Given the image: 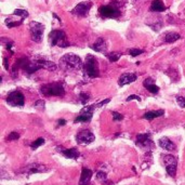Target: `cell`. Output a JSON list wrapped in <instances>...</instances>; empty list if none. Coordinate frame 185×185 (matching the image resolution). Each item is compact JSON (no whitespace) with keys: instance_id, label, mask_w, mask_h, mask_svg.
<instances>
[{"instance_id":"836d02e7","label":"cell","mask_w":185,"mask_h":185,"mask_svg":"<svg viewBox=\"0 0 185 185\" xmlns=\"http://www.w3.org/2000/svg\"><path fill=\"white\" fill-rule=\"evenodd\" d=\"M35 106L36 107H38V106H45V102L43 101H37L35 103Z\"/></svg>"},{"instance_id":"8fae6325","label":"cell","mask_w":185,"mask_h":185,"mask_svg":"<svg viewBox=\"0 0 185 185\" xmlns=\"http://www.w3.org/2000/svg\"><path fill=\"white\" fill-rule=\"evenodd\" d=\"M91 7H92L91 1H85V2L78 3L75 8L72 10V14L77 15V16H81V17H85V16L88 15Z\"/></svg>"},{"instance_id":"3957f363","label":"cell","mask_w":185,"mask_h":185,"mask_svg":"<svg viewBox=\"0 0 185 185\" xmlns=\"http://www.w3.org/2000/svg\"><path fill=\"white\" fill-rule=\"evenodd\" d=\"M83 74L88 78H97L100 76V67L97 57L88 54L86 57V62L83 64Z\"/></svg>"},{"instance_id":"7a4b0ae2","label":"cell","mask_w":185,"mask_h":185,"mask_svg":"<svg viewBox=\"0 0 185 185\" xmlns=\"http://www.w3.org/2000/svg\"><path fill=\"white\" fill-rule=\"evenodd\" d=\"M60 65L62 68L66 70H77L83 67L80 57L72 53H67L63 55L60 59Z\"/></svg>"},{"instance_id":"7c38bea8","label":"cell","mask_w":185,"mask_h":185,"mask_svg":"<svg viewBox=\"0 0 185 185\" xmlns=\"http://www.w3.org/2000/svg\"><path fill=\"white\" fill-rule=\"evenodd\" d=\"M99 11L102 16L109 17V19H117L120 15V11L115 5H102Z\"/></svg>"},{"instance_id":"83f0119b","label":"cell","mask_w":185,"mask_h":185,"mask_svg":"<svg viewBox=\"0 0 185 185\" xmlns=\"http://www.w3.org/2000/svg\"><path fill=\"white\" fill-rule=\"evenodd\" d=\"M89 100H90V94L89 93H80L79 95V101H80L82 104H87Z\"/></svg>"},{"instance_id":"30bf717a","label":"cell","mask_w":185,"mask_h":185,"mask_svg":"<svg viewBox=\"0 0 185 185\" xmlns=\"http://www.w3.org/2000/svg\"><path fill=\"white\" fill-rule=\"evenodd\" d=\"M95 140V135L90 130H81L76 135V141L80 145H88Z\"/></svg>"},{"instance_id":"f1b7e54d","label":"cell","mask_w":185,"mask_h":185,"mask_svg":"<svg viewBox=\"0 0 185 185\" xmlns=\"http://www.w3.org/2000/svg\"><path fill=\"white\" fill-rule=\"evenodd\" d=\"M106 179H107V175H106V173L103 171H99L97 173V180L100 181V182H105L106 181Z\"/></svg>"},{"instance_id":"e0dca14e","label":"cell","mask_w":185,"mask_h":185,"mask_svg":"<svg viewBox=\"0 0 185 185\" xmlns=\"http://www.w3.org/2000/svg\"><path fill=\"white\" fill-rule=\"evenodd\" d=\"M92 174L93 172L88 168H82L81 170V175H80V180H79V185H88L91 180Z\"/></svg>"},{"instance_id":"d590c367","label":"cell","mask_w":185,"mask_h":185,"mask_svg":"<svg viewBox=\"0 0 185 185\" xmlns=\"http://www.w3.org/2000/svg\"><path fill=\"white\" fill-rule=\"evenodd\" d=\"M134 1H135V0H134Z\"/></svg>"},{"instance_id":"9c48e42d","label":"cell","mask_w":185,"mask_h":185,"mask_svg":"<svg viewBox=\"0 0 185 185\" xmlns=\"http://www.w3.org/2000/svg\"><path fill=\"white\" fill-rule=\"evenodd\" d=\"M7 103L11 106H24L25 99L23 93L20 91H12L7 97Z\"/></svg>"},{"instance_id":"f546056e","label":"cell","mask_w":185,"mask_h":185,"mask_svg":"<svg viewBox=\"0 0 185 185\" xmlns=\"http://www.w3.org/2000/svg\"><path fill=\"white\" fill-rule=\"evenodd\" d=\"M19 139H20V134L15 131L11 132L8 137H7V141H15V140H19Z\"/></svg>"},{"instance_id":"603a6c76","label":"cell","mask_w":185,"mask_h":185,"mask_svg":"<svg viewBox=\"0 0 185 185\" xmlns=\"http://www.w3.org/2000/svg\"><path fill=\"white\" fill-rule=\"evenodd\" d=\"M181 38V36L177 34V32H168L166 36H165V41L168 43H172L175 42L177 40H179Z\"/></svg>"},{"instance_id":"ba28073f","label":"cell","mask_w":185,"mask_h":185,"mask_svg":"<svg viewBox=\"0 0 185 185\" xmlns=\"http://www.w3.org/2000/svg\"><path fill=\"white\" fill-rule=\"evenodd\" d=\"M137 145L139 147L147 150V152H150V150L154 147V142L152 141V135H150V133L137 134Z\"/></svg>"},{"instance_id":"5b68a950","label":"cell","mask_w":185,"mask_h":185,"mask_svg":"<svg viewBox=\"0 0 185 185\" xmlns=\"http://www.w3.org/2000/svg\"><path fill=\"white\" fill-rule=\"evenodd\" d=\"M49 40L51 46H59L61 48H67L69 43L66 39V35L63 30H52L49 34Z\"/></svg>"},{"instance_id":"7402d4cb","label":"cell","mask_w":185,"mask_h":185,"mask_svg":"<svg viewBox=\"0 0 185 185\" xmlns=\"http://www.w3.org/2000/svg\"><path fill=\"white\" fill-rule=\"evenodd\" d=\"M92 116H93V114H79V116L75 118V122H90Z\"/></svg>"},{"instance_id":"d6a6232c","label":"cell","mask_w":185,"mask_h":185,"mask_svg":"<svg viewBox=\"0 0 185 185\" xmlns=\"http://www.w3.org/2000/svg\"><path fill=\"white\" fill-rule=\"evenodd\" d=\"M132 100H137V101L141 102V97H140L139 95H137V94H132V95L128 97L126 99V101H127V102H130V101H132Z\"/></svg>"},{"instance_id":"2e32d148","label":"cell","mask_w":185,"mask_h":185,"mask_svg":"<svg viewBox=\"0 0 185 185\" xmlns=\"http://www.w3.org/2000/svg\"><path fill=\"white\" fill-rule=\"evenodd\" d=\"M158 144L161 148H164L165 150H168V152H173V150H177L175 144L172 142L169 137H161V139H159Z\"/></svg>"},{"instance_id":"ac0fdd59","label":"cell","mask_w":185,"mask_h":185,"mask_svg":"<svg viewBox=\"0 0 185 185\" xmlns=\"http://www.w3.org/2000/svg\"><path fill=\"white\" fill-rule=\"evenodd\" d=\"M94 51L100 52V53H106V50H107V45H106V41H105L104 38H99L95 42L93 43V46L91 47Z\"/></svg>"},{"instance_id":"277c9868","label":"cell","mask_w":185,"mask_h":185,"mask_svg":"<svg viewBox=\"0 0 185 185\" xmlns=\"http://www.w3.org/2000/svg\"><path fill=\"white\" fill-rule=\"evenodd\" d=\"M40 91L47 97H64L65 94V89L61 82L45 85L40 88Z\"/></svg>"},{"instance_id":"8992f818","label":"cell","mask_w":185,"mask_h":185,"mask_svg":"<svg viewBox=\"0 0 185 185\" xmlns=\"http://www.w3.org/2000/svg\"><path fill=\"white\" fill-rule=\"evenodd\" d=\"M162 161L166 167L167 173L171 177H175L177 169V159L173 155H162Z\"/></svg>"},{"instance_id":"d4e9b609","label":"cell","mask_w":185,"mask_h":185,"mask_svg":"<svg viewBox=\"0 0 185 185\" xmlns=\"http://www.w3.org/2000/svg\"><path fill=\"white\" fill-rule=\"evenodd\" d=\"M13 15H19L21 16L22 20L26 19L27 16H28V12L26 10H22V9H16L15 11L13 12Z\"/></svg>"},{"instance_id":"1f68e13d","label":"cell","mask_w":185,"mask_h":185,"mask_svg":"<svg viewBox=\"0 0 185 185\" xmlns=\"http://www.w3.org/2000/svg\"><path fill=\"white\" fill-rule=\"evenodd\" d=\"M177 102L181 107H185V97H177Z\"/></svg>"},{"instance_id":"9a60e30c","label":"cell","mask_w":185,"mask_h":185,"mask_svg":"<svg viewBox=\"0 0 185 185\" xmlns=\"http://www.w3.org/2000/svg\"><path fill=\"white\" fill-rule=\"evenodd\" d=\"M137 79V75L134 74V72H126V74H122V75L119 77L118 79V85L120 87L126 86L129 83H132Z\"/></svg>"},{"instance_id":"5bb4252c","label":"cell","mask_w":185,"mask_h":185,"mask_svg":"<svg viewBox=\"0 0 185 185\" xmlns=\"http://www.w3.org/2000/svg\"><path fill=\"white\" fill-rule=\"evenodd\" d=\"M49 170V168L45 165L41 164H32L29 166H27L25 168L24 172L27 175L34 174V173H40V172H47Z\"/></svg>"},{"instance_id":"4316f807","label":"cell","mask_w":185,"mask_h":185,"mask_svg":"<svg viewBox=\"0 0 185 185\" xmlns=\"http://www.w3.org/2000/svg\"><path fill=\"white\" fill-rule=\"evenodd\" d=\"M128 52H129V54L131 55V57H137V55H140V54H142L143 52V50H141V49H129L128 50Z\"/></svg>"},{"instance_id":"52a82bcc","label":"cell","mask_w":185,"mask_h":185,"mask_svg":"<svg viewBox=\"0 0 185 185\" xmlns=\"http://www.w3.org/2000/svg\"><path fill=\"white\" fill-rule=\"evenodd\" d=\"M29 29H30V37L32 40L35 42H40L42 39L43 32H45V26L38 22L32 21L29 24Z\"/></svg>"},{"instance_id":"e575fe53","label":"cell","mask_w":185,"mask_h":185,"mask_svg":"<svg viewBox=\"0 0 185 185\" xmlns=\"http://www.w3.org/2000/svg\"><path fill=\"white\" fill-rule=\"evenodd\" d=\"M57 123H59V126H64V125H66V120L65 119H59Z\"/></svg>"},{"instance_id":"484cf974","label":"cell","mask_w":185,"mask_h":185,"mask_svg":"<svg viewBox=\"0 0 185 185\" xmlns=\"http://www.w3.org/2000/svg\"><path fill=\"white\" fill-rule=\"evenodd\" d=\"M45 143V139L43 137H39V139H37L35 141V142H32V144H30V147H32V150H37L39 146H41V145Z\"/></svg>"},{"instance_id":"ffe728a7","label":"cell","mask_w":185,"mask_h":185,"mask_svg":"<svg viewBox=\"0 0 185 185\" xmlns=\"http://www.w3.org/2000/svg\"><path fill=\"white\" fill-rule=\"evenodd\" d=\"M165 115V110L164 109H158V110H150L143 115V118L147 119V120H153V119L160 117V116Z\"/></svg>"},{"instance_id":"6da1fadb","label":"cell","mask_w":185,"mask_h":185,"mask_svg":"<svg viewBox=\"0 0 185 185\" xmlns=\"http://www.w3.org/2000/svg\"><path fill=\"white\" fill-rule=\"evenodd\" d=\"M15 65L17 67H21L22 69H24L25 72L29 74V75L41 69V68H46L48 70H55L57 68V66L53 62L43 59L35 60V61H29L28 59H20L16 62Z\"/></svg>"},{"instance_id":"44dd1931","label":"cell","mask_w":185,"mask_h":185,"mask_svg":"<svg viewBox=\"0 0 185 185\" xmlns=\"http://www.w3.org/2000/svg\"><path fill=\"white\" fill-rule=\"evenodd\" d=\"M166 10V5L161 0H153L150 5V11L153 12H164Z\"/></svg>"},{"instance_id":"d6986e66","label":"cell","mask_w":185,"mask_h":185,"mask_svg":"<svg viewBox=\"0 0 185 185\" xmlns=\"http://www.w3.org/2000/svg\"><path fill=\"white\" fill-rule=\"evenodd\" d=\"M143 85H144V87L147 89L150 93L156 94V93H158L159 92V87L156 86L155 83H154V79L152 77L147 78V79H145L144 82H143Z\"/></svg>"},{"instance_id":"cb8c5ba5","label":"cell","mask_w":185,"mask_h":185,"mask_svg":"<svg viewBox=\"0 0 185 185\" xmlns=\"http://www.w3.org/2000/svg\"><path fill=\"white\" fill-rule=\"evenodd\" d=\"M121 55H122V54H121L120 52H110V53L106 54V57H107V59L109 60L110 62H117L121 57Z\"/></svg>"},{"instance_id":"4dcf8cb0","label":"cell","mask_w":185,"mask_h":185,"mask_svg":"<svg viewBox=\"0 0 185 185\" xmlns=\"http://www.w3.org/2000/svg\"><path fill=\"white\" fill-rule=\"evenodd\" d=\"M113 118H114V121H121L123 119V116L121 114L117 113V112H113Z\"/></svg>"},{"instance_id":"4fadbf2b","label":"cell","mask_w":185,"mask_h":185,"mask_svg":"<svg viewBox=\"0 0 185 185\" xmlns=\"http://www.w3.org/2000/svg\"><path fill=\"white\" fill-rule=\"evenodd\" d=\"M57 152H60V153L64 156V157H66V158H69V159H78V157L80 156L79 150H78L76 147L63 148L62 146H57Z\"/></svg>"}]
</instances>
